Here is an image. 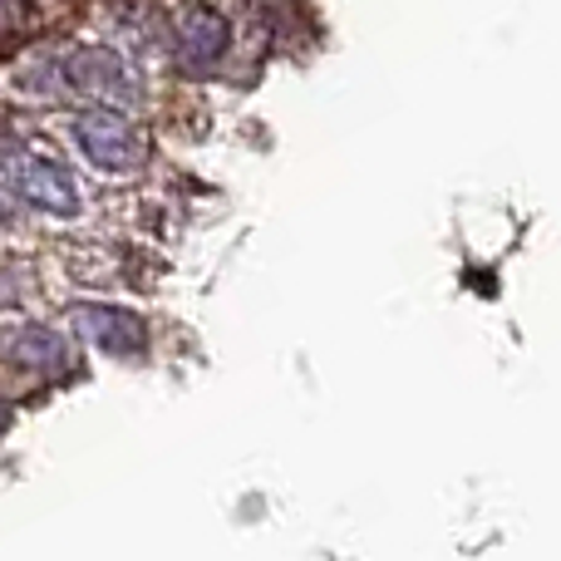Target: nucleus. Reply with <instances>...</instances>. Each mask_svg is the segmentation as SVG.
<instances>
[{
	"label": "nucleus",
	"instance_id": "obj_1",
	"mask_svg": "<svg viewBox=\"0 0 561 561\" xmlns=\"http://www.w3.org/2000/svg\"><path fill=\"white\" fill-rule=\"evenodd\" d=\"M75 144L84 148V158H94L99 168H114V173L144 163V134L118 108H104V104L84 108L75 118Z\"/></svg>",
	"mask_w": 561,
	"mask_h": 561
},
{
	"label": "nucleus",
	"instance_id": "obj_3",
	"mask_svg": "<svg viewBox=\"0 0 561 561\" xmlns=\"http://www.w3.org/2000/svg\"><path fill=\"white\" fill-rule=\"evenodd\" d=\"M10 183H15V193L25 197V203L45 207V213H55V217L79 213V183L55 158H39V153L15 158V163H10Z\"/></svg>",
	"mask_w": 561,
	"mask_h": 561
},
{
	"label": "nucleus",
	"instance_id": "obj_6",
	"mask_svg": "<svg viewBox=\"0 0 561 561\" xmlns=\"http://www.w3.org/2000/svg\"><path fill=\"white\" fill-rule=\"evenodd\" d=\"M10 355H15L25 369H39V375H49V369H65V365H69L65 335H55V330H45V325L20 330V335L10 340Z\"/></svg>",
	"mask_w": 561,
	"mask_h": 561
},
{
	"label": "nucleus",
	"instance_id": "obj_2",
	"mask_svg": "<svg viewBox=\"0 0 561 561\" xmlns=\"http://www.w3.org/2000/svg\"><path fill=\"white\" fill-rule=\"evenodd\" d=\"M65 84L79 89V94L104 99V108L128 104V99L138 94L128 59L118 55V49H108V45H75L69 49L65 55Z\"/></svg>",
	"mask_w": 561,
	"mask_h": 561
},
{
	"label": "nucleus",
	"instance_id": "obj_5",
	"mask_svg": "<svg viewBox=\"0 0 561 561\" xmlns=\"http://www.w3.org/2000/svg\"><path fill=\"white\" fill-rule=\"evenodd\" d=\"M79 325L94 335V345H104L108 355H138L148 345L144 316L124 306H79Z\"/></svg>",
	"mask_w": 561,
	"mask_h": 561
},
{
	"label": "nucleus",
	"instance_id": "obj_4",
	"mask_svg": "<svg viewBox=\"0 0 561 561\" xmlns=\"http://www.w3.org/2000/svg\"><path fill=\"white\" fill-rule=\"evenodd\" d=\"M227 39H232L227 15H217V10H187V15H178V30H173L178 65L193 69V75L197 69H213L227 55Z\"/></svg>",
	"mask_w": 561,
	"mask_h": 561
}]
</instances>
